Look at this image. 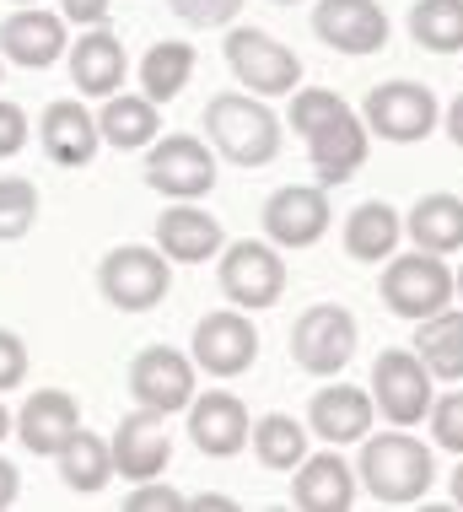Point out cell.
Here are the masks:
<instances>
[{"label":"cell","instance_id":"obj_20","mask_svg":"<svg viewBox=\"0 0 463 512\" xmlns=\"http://www.w3.org/2000/svg\"><path fill=\"white\" fill-rule=\"evenodd\" d=\"M377 421V405L367 389H356V383H329V389H318L307 399V426H313V437H324L329 448H340V442H361L372 432Z\"/></svg>","mask_w":463,"mask_h":512},{"label":"cell","instance_id":"obj_46","mask_svg":"<svg viewBox=\"0 0 463 512\" xmlns=\"http://www.w3.org/2000/svg\"><path fill=\"white\" fill-rule=\"evenodd\" d=\"M453 292L463 297V265H458V275H453Z\"/></svg>","mask_w":463,"mask_h":512},{"label":"cell","instance_id":"obj_37","mask_svg":"<svg viewBox=\"0 0 463 512\" xmlns=\"http://www.w3.org/2000/svg\"><path fill=\"white\" fill-rule=\"evenodd\" d=\"M27 367H33L27 340L17 335V329H0V394L22 389V383H27Z\"/></svg>","mask_w":463,"mask_h":512},{"label":"cell","instance_id":"obj_36","mask_svg":"<svg viewBox=\"0 0 463 512\" xmlns=\"http://www.w3.org/2000/svg\"><path fill=\"white\" fill-rule=\"evenodd\" d=\"M167 11L184 17L189 27H227V22H237L243 0H167Z\"/></svg>","mask_w":463,"mask_h":512},{"label":"cell","instance_id":"obj_5","mask_svg":"<svg viewBox=\"0 0 463 512\" xmlns=\"http://www.w3.org/2000/svg\"><path fill=\"white\" fill-rule=\"evenodd\" d=\"M221 297L232 308L254 313V308H275L280 292H286V259H280L275 243L264 238H243L221 248Z\"/></svg>","mask_w":463,"mask_h":512},{"label":"cell","instance_id":"obj_30","mask_svg":"<svg viewBox=\"0 0 463 512\" xmlns=\"http://www.w3.org/2000/svg\"><path fill=\"white\" fill-rule=\"evenodd\" d=\"M194 44H178V38H162V44H151L140 54V92H146L151 103H173L178 92L189 87L194 76Z\"/></svg>","mask_w":463,"mask_h":512},{"label":"cell","instance_id":"obj_33","mask_svg":"<svg viewBox=\"0 0 463 512\" xmlns=\"http://www.w3.org/2000/svg\"><path fill=\"white\" fill-rule=\"evenodd\" d=\"M286 98H291L286 124L302 135V141H307V135H318V130H329L334 119L350 114V103L340 98V92H329V87H307V92L297 87V92H286Z\"/></svg>","mask_w":463,"mask_h":512},{"label":"cell","instance_id":"obj_39","mask_svg":"<svg viewBox=\"0 0 463 512\" xmlns=\"http://www.w3.org/2000/svg\"><path fill=\"white\" fill-rule=\"evenodd\" d=\"M22 146H27V108L0 98V162L17 157Z\"/></svg>","mask_w":463,"mask_h":512},{"label":"cell","instance_id":"obj_35","mask_svg":"<svg viewBox=\"0 0 463 512\" xmlns=\"http://www.w3.org/2000/svg\"><path fill=\"white\" fill-rule=\"evenodd\" d=\"M426 421H431V437H437V448L463 453V394H442V399H431Z\"/></svg>","mask_w":463,"mask_h":512},{"label":"cell","instance_id":"obj_47","mask_svg":"<svg viewBox=\"0 0 463 512\" xmlns=\"http://www.w3.org/2000/svg\"><path fill=\"white\" fill-rule=\"evenodd\" d=\"M6 6H38V0H6Z\"/></svg>","mask_w":463,"mask_h":512},{"label":"cell","instance_id":"obj_8","mask_svg":"<svg viewBox=\"0 0 463 512\" xmlns=\"http://www.w3.org/2000/svg\"><path fill=\"white\" fill-rule=\"evenodd\" d=\"M291 356H297V367L313 372V378L345 372L350 356H356V313L340 308V302L307 308L297 318V329H291Z\"/></svg>","mask_w":463,"mask_h":512},{"label":"cell","instance_id":"obj_2","mask_svg":"<svg viewBox=\"0 0 463 512\" xmlns=\"http://www.w3.org/2000/svg\"><path fill=\"white\" fill-rule=\"evenodd\" d=\"M205 135H210V151H221L232 168H264V162L280 157V119L254 92H221V98H210Z\"/></svg>","mask_w":463,"mask_h":512},{"label":"cell","instance_id":"obj_40","mask_svg":"<svg viewBox=\"0 0 463 512\" xmlns=\"http://www.w3.org/2000/svg\"><path fill=\"white\" fill-rule=\"evenodd\" d=\"M108 6L114 0H60V17L76 27H97V22H108Z\"/></svg>","mask_w":463,"mask_h":512},{"label":"cell","instance_id":"obj_9","mask_svg":"<svg viewBox=\"0 0 463 512\" xmlns=\"http://www.w3.org/2000/svg\"><path fill=\"white\" fill-rule=\"evenodd\" d=\"M189 351H194L189 362L200 372H210V378H243L259 362V329L243 308H216L194 324Z\"/></svg>","mask_w":463,"mask_h":512},{"label":"cell","instance_id":"obj_27","mask_svg":"<svg viewBox=\"0 0 463 512\" xmlns=\"http://www.w3.org/2000/svg\"><path fill=\"white\" fill-rule=\"evenodd\" d=\"M54 464H60V480H65L76 496H97L108 480H114V453H108V437L81 432V426L60 442Z\"/></svg>","mask_w":463,"mask_h":512},{"label":"cell","instance_id":"obj_16","mask_svg":"<svg viewBox=\"0 0 463 512\" xmlns=\"http://www.w3.org/2000/svg\"><path fill=\"white\" fill-rule=\"evenodd\" d=\"M65 49H70V33L60 11L22 6L0 22V54L11 65H22V71H49L54 60H65Z\"/></svg>","mask_w":463,"mask_h":512},{"label":"cell","instance_id":"obj_41","mask_svg":"<svg viewBox=\"0 0 463 512\" xmlns=\"http://www.w3.org/2000/svg\"><path fill=\"white\" fill-rule=\"evenodd\" d=\"M17 496H22V475H17V464L0 459V512L17 507Z\"/></svg>","mask_w":463,"mask_h":512},{"label":"cell","instance_id":"obj_23","mask_svg":"<svg viewBox=\"0 0 463 512\" xmlns=\"http://www.w3.org/2000/svg\"><path fill=\"white\" fill-rule=\"evenodd\" d=\"M361 480L356 469H350L340 453H307V459L297 464V480H291V502H297L302 512H350V502H356Z\"/></svg>","mask_w":463,"mask_h":512},{"label":"cell","instance_id":"obj_11","mask_svg":"<svg viewBox=\"0 0 463 512\" xmlns=\"http://www.w3.org/2000/svg\"><path fill=\"white\" fill-rule=\"evenodd\" d=\"M431 372L420 367V356L415 351H383L372 362V405L377 415H383L388 426H415V421H426V410H431Z\"/></svg>","mask_w":463,"mask_h":512},{"label":"cell","instance_id":"obj_3","mask_svg":"<svg viewBox=\"0 0 463 512\" xmlns=\"http://www.w3.org/2000/svg\"><path fill=\"white\" fill-rule=\"evenodd\" d=\"M97 292L119 313H151L173 292V259L162 248H146V243H119L97 265Z\"/></svg>","mask_w":463,"mask_h":512},{"label":"cell","instance_id":"obj_1","mask_svg":"<svg viewBox=\"0 0 463 512\" xmlns=\"http://www.w3.org/2000/svg\"><path fill=\"white\" fill-rule=\"evenodd\" d=\"M356 480L367 486L372 502L383 507H415L420 496L431 491L437 480V453L426 448L420 437H410L404 426H388L383 437H361V464Z\"/></svg>","mask_w":463,"mask_h":512},{"label":"cell","instance_id":"obj_48","mask_svg":"<svg viewBox=\"0 0 463 512\" xmlns=\"http://www.w3.org/2000/svg\"><path fill=\"white\" fill-rule=\"evenodd\" d=\"M275 6H297V0H275Z\"/></svg>","mask_w":463,"mask_h":512},{"label":"cell","instance_id":"obj_49","mask_svg":"<svg viewBox=\"0 0 463 512\" xmlns=\"http://www.w3.org/2000/svg\"><path fill=\"white\" fill-rule=\"evenodd\" d=\"M0 76H6V65H0Z\"/></svg>","mask_w":463,"mask_h":512},{"label":"cell","instance_id":"obj_19","mask_svg":"<svg viewBox=\"0 0 463 512\" xmlns=\"http://www.w3.org/2000/svg\"><path fill=\"white\" fill-rule=\"evenodd\" d=\"M65 60H70L76 92H87V98H108V92H119L124 76H130V54H124V44L108 33L103 22L81 27V38L65 49Z\"/></svg>","mask_w":463,"mask_h":512},{"label":"cell","instance_id":"obj_6","mask_svg":"<svg viewBox=\"0 0 463 512\" xmlns=\"http://www.w3.org/2000/svg\"><path fill=\"white\" fill-rule=\"evenodd\" d=\"M146 184L167 200H205L216 189V151L200 135H157L146 146Z\"/></svg>","mask_w":463,"mask_h":512},{"label":"cell","instance_id":"obj_28","mask_svg":"<svg viewBox=\"0 0 463 512\" xmlns=\"http://www.w3.org/2000/svg\"><path fill=\"white\" fill-rule=\"evenodd\" d=\"M404 232L426 254H442V259L458 254L463 248V200L458 195H420L415 211L404 216Z\"/></svg>","mask_w":463,"mask_h":512},{"label":"cell","instance_id":"obj_14","mask_svg":"<svg viewBox=\"0 0 463 512\" xmlns=\"http://www.w3.org/2000/svg\"><path fill=\"white\" fill-rule=\"evenodd\" d=\"M167 415L157 410H146V405H135L130 415L119 421V432L108 437V453H114V475L119 480H157L167 459H173V437H167Z\"/></svg>","mask_w":463,"mask_h":512},{"label":"cell","instance_id":"obj_13","mask_svg":"<svg viewBox=\"0 0 463 512\" xmlns=\"http://www.w3.org/2000/svg\"><path fill=\"white\" fill-rule=\"evenodd\" d=\"M194 367L184 351H173V345H146V351L130 362V394L135 405L157 410V415H178L189 410L194 399Z\"/></svg>","mask_w":463,"mask_h":512},{"label":"cell","instance_id":"obj_43","mask_svg":"<svg viewBox=\"0 0 463 512\" xmlns=\"http://www.w3.org/2000/svg\"><path fill=\"white\" fill-rule=\"evenodd\" d=\"M447 135H453V146L463 151V98H453V108H447Z\"/></svg>","mask_w":463,"mask_h":512},{"label":"cell","instance_id":"obj_25","mask_svg":"<svg viewBox=\"0 0 463 512\" xmlns=\"http://www.w3.org/2000/svg\"><path fill=\"white\" fill-rule=\"evenodd\" d=\"M97 135L103 146L119 151H140L162 135V103H151L146 92H108L103 114H97Z\"/></svg>","mask_w":463,"mask_h":512},{"label":"cell","instance_id":"obj_32","mask_svg":"<svg viewBox=\"0 0 463 512\" xmlns=\"http://www.w3.org/2000/svg\"><path fill=\"white\" fill-rule=\"evenodd\" d=\"M410 38L431 54H458L463 49V0H415Z\"/></svg>","mask_w":463,"mask_h":512},{"label":"cell","instance_id":"obj_38","mask_svg":"<svg viewBox=\"0 0 463 512\" xmlns=\"http://www.w3.org/2000/svg\"><path fill=\"white\" fill-rule=\"evenodd\" d=\"M184 507V496H178L167 480H140V486H130V496H124V512H178Z\"/></svg>","mask_w":463,"mask_h":512},{"label":"cell","instance_id":"obj_21","mask_svg":"<svg viewBox=\"0 0 463 512\" xmlns=\"http://www.w3.org/2000/svg\"><path fill=\"white\" fill-rule=\"evenodd\" d=\"M81 426V405L76 394L65 389H38L27 394V405L17 410V421H11V432L22 437L27 453H38V459H54L60 453V442Z\"/></svg>","mask_w":463,"mask_h":512},{"label":"cell","instance_id":"obj_44","mask_svg":"<svg viewBox=\"0 0 463 512\" xmlns=\"http://www.w3.org/2000/svg\"><path fill=\"white\" fill-rule=\"evenodd\" d=\"M453 502L463 507V453H458V469H453Z\"/></svg>","mask_w":463,"mask_h":512},{"label":"cell","instance_id":"obj_15","mask_svg":"<svg viewBox=\"0 0 463 512\" xmlns=\"http://www.w3.org/2000/svg\"><path fill=\"white\" fill-rule=\"evenodd\" d=\"M313 33L324 49L340 54H377L388 44V11L377 0H318Z\"/></svg>","mask_w":463,"mask_h":512},{"label":"cell","instance_id":"obj_31","mask_svg":"<svg viewBox=\"0 0 463 512\" xmlns=\"http://www.w3.org/2000/svg\"><path fill=\"white\" fill-rule=\"evenodd\" d=\"M248 448L259 453L264 469H297L307 459V426L297 415H264L248 426Z\"/></svg>","mask_w":463,"mask_h":512},{"label":"cell","instance_id":"obj_17","mask_svg":"<svg viewBox=\"0 0 463 512\" xmlns=\"http://www.w3.org/2000/svg\"><path fill=\"white\" fill-rule=\"evenodd\" d=\"M248 410H243V399L237 394H200L194 389L189 399V437H194V448L205 453V459H237V453L248 448Z\"/></svg>","mask_w":463,"mask_h":512},{"label":"cell","instance_id":"obj_7","mask_svg":"<svg viewBox=\"0 0 463 512\" xmlns=\"http://www.w3.org/2000/svg\"><path fill=\"white\" fill-rule=\"evenodd\" d=\"M377 292H383V302L399 318H415V324H420V318L442 313L447 302H453V270L442 265V254H426V248H415V254H394V265L383 270Z\"/></svg>","mask_w":463,"mask_h":512},{"label":"cell","instance_id":"obj_22","mask_svg":"<svg viewBox=\"0 0 463 512\" xmlns=\"http://www.w3.org/2000/svg\"><path fill=\"white\" fill-rule=\"evenodd\" d=\"M157 248L173 265H205L221 254V221L200 211L194 200H173L157 216Z\"/></svg>","mask_w":463,"mask_h":512},{"label":"cell","instance_id":"obj_24","mask_svg":"<svg viewBox=\"0 0 463 512\" xmlns=\"http://www.w3.org/2000/svg\"><path fill=\"white\" fill-rule=\"evenodd\" d=\"M367 151H372V130L361 124V114H345V119H334L329 130L307 135V162H313V173L324 189L345 184L350 173L367 168Z\"/></svg>","mask_w":463,"mask_h":512},{"label":"cell","instance_id":"obj_34","mask_svg":"<svg viewBox=\"0 0 463 512\" xmlns=\"http://www.w3.org/2000/svg\"><path fill=\"white\" fill-rule=\"evenodd\" d=\"M38 221V184L33 178H0V243H22Z\"/></svg>","mask_w":463,"mask_h":512},{"label":"cell","instance_id":"obj_26","mask_svg":"<svg viewBox=\"0 0 463 512\" xmlns=\"http://www.w3.org/2000/svg\"><path fill=\"white\" fill-rule=\"evenodd\" d=\"M399 238H404V216L394 211V205H383V200L356 205L350 221H345V254L361 259V265H383V259H394Z\"/></svg>","mask_w":463,"mask_h":512},{"label":"cell","instance_id":"obj_4","mask_svg":"<svg viewBox=\"0 0 463 512\" xmlns=\"http://www.w3.org/2000/svg\"><path fill=\"white\" fill-rule=\"evenodd\" d=\"M221 49H227L237 87L254 92V98H280V92L302 87V60L280 44V38L264 33V27H232Z\"/></svg>","mask_w":463,"mask_h":512},{"label":"cell","instance_id":"obj_18","mask_svg":"<svg viewBox=\"0 0 463 512\" xmlns=\"http://www.w3.org/2000/svg\"><path fill=\"white\" fill-rule=\"evenodd\" d=\"M38 146H44V157L54 168H87L97 157V146H103L92 108L76 98H54L44 108V119H38Z\"/></svg>","mask_w":463,"mask_h":512},{"label":"cell","instance_id":"obj_10","mask_svg":"<svg viewBox=\"0 0 463 512\" xmlns=\"http://www.w3.org/2000/svg\"><path fill=\"white\" fill-rule=\"evenodd\" d=\"M361 124H367L372 135H383V141H394V146H415L437 130V98H431V87H420V81H383V87L367 92Z\"/></svg>","mask_w":463,"mask_h":512},{"label":"cell","instance_id":"obj_29","mask_svg":"<svg viewBox=\"0 0 463 512\" xmlns=\"http://www.w3.org/2000/svg\"><path fill=\"white\" fill-rule=\"evenodd\" d=\"M415 356H420V367H426L431 378L458 383L463 378V313L458 308H442V313L420 318Z\"/></svg>","mask_w":463,"mask_h":512},{"label":"cell","instance_id":"obj_12","mask_svg":"<svg viewBox=\"0 0 463 512\" xmlns=\"http://www.w3.org/2000/svg\"><path fill=\"white\" fill-rule=\"evenodd\" d=\"M329 189L324 184H286L264 200V238L275 248H313L329 232Z\"/></svg>","mask_w":463,"mask_h":512},{"label":"cell","instance_id":"obj_42","mask_svg":"<svg viewBox=\"0 0 463 512\" xmlns=\"http://www.w3.org/2000/svg\"><path fill=\"white\" fill-rule=\"evenodd\" d=\"M184 507H200V512H232L237 502H232V496H216V491H205V496H194V502H184Z\"/></svg>","mask_w":463,"mask_h":512},{"label":"cell","instance_id":"obj_45","mask_svg":"<svg viewBox=\"0 0 463 512\" xmlns=\"http://www.w3.org/2000/svg\"><path fill=\"white\" fill-rule=\"evenodd\" d=\"M6 432H11V415H6V405H0V442H6Z\"/></svg>","mask_w":463,"mask_h":512}]
</instances>
